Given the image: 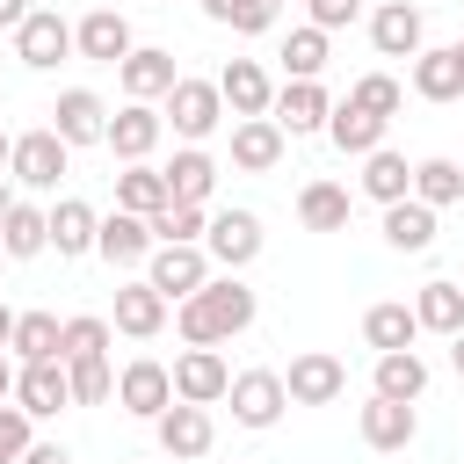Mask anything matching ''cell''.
Masks as SVG:
<instances>
[{
  "instance_id": "f5cc1de1",
  "label": "cell",
  "mask_w": 464,
  "mask_h": 464,
  "mask_svg": "<svg viewBox=\"0 0 464 464\" xmlns=\"http://www.w3.org/2000/svg\"><path fill=\"white\" fill-rule=\"evenodd\" d=\"M7 160H14V138H7V130H0V167H7Z\"/></svg>"
},
{
  "instance_id": "603a6c76",
  "label": "cell",
  "mask_w": 464,
  "mask_h": 464,
  "mask_svg": "<svg viewBox=\"0 0 464 464\" xmlns=\"http://www.w3.org/2000/svg\"><path fill=\"white\" fill-rule=\"evenodd\" d=\"M160 174H167V196H174V203H210V188H218V160H210L203 145H181Z\"/></svg>"
},
{
  "instance_id": "9a60e30c",
  "label": "cell",
  "mask_w": 464,
  "mask_h": 464,
  "mask_svg": "<svg viewBox=\"0 0 464 464\" xmlns=\"http://www.w3.org/2000/svg\"><path fill=\"white\" fill-rule=\"evenodd\" d=\"M326 116H334V94L319 80H283V94H276L283 138H312V130H326Z\"/></svg>"
},
{
  "instance_id": "60d3db41",
  "label": "cell",
  "mask_w": 464,
  "mask_h": 464,
  "mask_svg": "<svg viewBox=\"0 0 464 464\" xmlns=\"http://www.w3.org/2000/svg\"><path fill=\"white\" fill-rule=\"evenodd\" d=\"M348 102H355V109H370V116H384V123H392V116H399V102H406V87H399V80H392V72H362V80H355V87H348Z\"/></svg>"
},
{
  "instance_id": "b9f144b4",
  "label": "cell",
  "mask_w": 464,
  "mask_h": 464,
  "mask_svg": "<svg viewBox=\"0 0 464 464\" xmlns=\"http://www.w3.org/2000/svg\"><path fill=\"white\" fill-rule=\"evenodd\" d=\"M65 370H72V406H102V399H116L109 355H87V362H65Z\"/></svg>"
},
{
  "instance_id": "f1b7e54d",
  "label": "cell",
  "mask_w": 464,
  "mask_h": 464,
  "mask_svg": "<svg viewBox=\"0 0 464 464\" xmlns=\"http://www.w3.org/2000/svg\"><path fill=\"white\" fill-rule=\"evenodd\" d=\"M362 196H377L384 210H392V203H406V196H413V167H406V152L377 145V152L362 160Z\"/></svg>"
},
{
  "instance_id": "bcb514c9",
  "label": "cell",
  "mask_w": 464,
  "mask_h": 464,
  "mask_svg": "<svg viewBox=\"0 0 464 464\" xmlns=\"http://www.w3.org/2000/svg\"><path fill=\"white\" fill-rule=\"evenodd\" d=\"M22 464H72V457H65V442H29Z\"/></svg>"
},
{
  "instance_id": "4dcf8cb0",
  "label": "cell",
  "mask_w": 464,
  "mask_h": 464,
  "mask_svg": "<svg viewBox=\"0 0 464 464\" xmlns=\"http://www.w3.org/2000/svg\"><path fill=\"white\" fill-rule=\"evenodd\" d=\"M362 341H370L377 355H399V348H413V341H420V319H413V304H370V312H362Z\"/></svg>"
},
{
  "instance_id": "7dc6e473",
  "label": "cell",
  "mask_w": 464,
  "mask_h": 464,
  "mask_svg": "<svg viewBox=\"0 0 464 464\" xmlns=\"http://www.w3.org/2000/svg\"><path fill=\"white\" fill-rule=\"evenodd\" d=\"M29 14H36V7H29V0H0V29H22V22H29Z\"/></svg>"
},
{
  "instance_id": "681fc988",
  "label": "cell",
  "mask_w": 464,
  "mask_h": 464,
  "mask_svg": "<svg viewBox=\"0 0 464 464\" xmlns=\"http://www.w3.org/2000/svg\"><path fill=\"white\" fill-rule=\"evenodd\" d=\"M14 319H22V312H7V304H0V348L14 341Z\"/></svg>"
},
{
  "instance_id": "52a82bcc",
  "label": "cell",
  "mask_w": 464,
  "mask_h": 464,
  "mask_svg": "<svg viewBox=\"0 0 464 464\" xmlns=\"http://www.w3.org/2000/svg\"><path fill=\"white\" fill-rule=\"evenodd\" d=\"M14 58H22L29 72H51L58 58H72V22H65L58 7H36V14L14 29Z\"/></svg>"
},
{
  "instance_id": "83f0119b",
  "label": "cell",
  "mask_w": 464,
  "mask_h": 464,
  "mask_svg": "<svg viewBox=\"0 0 464 464\" xmlns=\"http://www.w3.org/2000/svg\"><path fill=\"white\" fill-rule=\"evenodd\" d=\"M413 428H420V420H413L406 399H377V392H370V406H362V442H370V450H406Z\"/></svg>"
},
{
  "instance_id": "f907efd6",
  "label": "cell",
  "mask_w": 464,
  "mask_h": 464,
  "mask_svg": "<svg viewBox=\"0 0 464 464\" xmlns=\"http://www.w3.org/2000/svg\"><path fill=\"white\" fill-rule=\"evenodd\" d=\"M14 399V370H7V355H0V406Z\"/></svg>"
},
{
  "instance_id": "ac0fdd59",
  "label": "cell",
  "mask_w": 464,
  "mask_h": 464,
  "mask_svg": "<svg viewBox=\"0 0 464 464\" xmlns=\"http://www.w3.org/2000/svg\"><path fill=\"white\" fill-rule=\"evenodd\" d=\"M420 36H428V22H420L413 0H384V7L370 14V44H377L384 58H420Z\"/></svg>"
},
{
  "instance_id": "2e32d148",
  "label": "cell",
  "mask_w": 464,
  "mask_h": 464,
  "mask_svg": "<svg viewBox=\"0 0 464 464\" xmlns=\"http://www.w3.org/2000/svg\"><path fill=\"white\" fill-rule=\"evenodd\" d=\"M51 130H58L65 145H109V109H102V94L65 87L58 109H51Z\"/></svg>"
},
{
  "instance_id": "db71d44e",
  "label": "cell",
  "mask_w": 464,
  "mask_h": 464,
  "mask_svg": "<svg viewBox=\"0 0 464 464\" xmlns=\"http://www.w3.org/2000/svg\"><path fill=\"white\" fill-rule=\"evenodd\" d=\"M7 210H14V196H7V188H0V225H7Z\"/></svg>"
},
{
  "instance_id": "6da1fadb",
  "label": "cell",
  "mask_w": 464,
  "mask_h": 464,
  "mask_svg": "<svg viewBox=\"0 0 464 464\" xmlns=\"http://www.w3.org/2000/svg\"><path fill=\"white\" fill-rule=\"evenodd\" d=\"M174 326H181L188 348H218V341H232V334L254 326V290H246L239 276H210V283L174 312Z\"/></svg>"
},
{
  "instance_id": "44dd1931",
  "label": "cell",
  "mask_w": 464,
  "mask_h": 464,
  "mask_svg": "<svg viewBox=\"0 0 464 464\" xmlns=\"http://www.w3.org/2000/svg\"><path fill=\"white\" fill-rule=\"evenodd\" d=\"M283 123L276 116H246V123H232V167L239 174H268L276 160H283Z\"/></svg>"
},
{
  "instance_id": "ba28073f",
  "label": "cell",
  "mask_w": 464,
  "mask_h": 464,
  "mask_svg": "<svg viewBox=\"0 0 464 464\" xmlns=\"http://www.w3.org/2000/svg\"><path fill=\"white\" fill-rule=\"evenodd\" d=\"M203 254H210L225 276H239V268L261 254V218H254V210H218L210 232H203Z\"/></svg>"
},
{
  "instance_id": "9c48e42d",
  "label": "cell",
  "mask_w": 464,
  "mask_h": 464,
  "mask_svg": "<svg viewBox=\"0 0 464 464\" xmlns=\"http://www.w3.org/2000/svg\"><path fill=\"white\" fill-rule=\"evenodd\" d=\"M225 392H232V370H225L218 348H181L174 355V399L181 406H218Z\"/></svg>"
},
{
  "instance_id": "7bdbcfd3",
  "label": "cell",
  "mask_w": 464,
  "mask_h": 464,
  "mask_svg": "<svg viewBox=\"0 0 464 464\" xmlns=\"http://www.w3.org/2000/svg\"><path fill=\"white\" fill-rule=\"evenodd\" d=\"M22 457H29V413L0 406V464H22Z\"/></svg>"
},
{
  "instance_id": "7c38bea8",
  "label": "cell",
  "mask_w": 464,
  "mask_h": 464,
  "mask_svg": "<svg viewBox=\"0 0 464 464\" xmlns=\"http://www.w3.org/2000/svg\"><path fill=\"white\" fill-rule=\"evenodd\" d=\"M72 51H80V58H94V65H123L138 44H130V22H123L116 7H94V14H80V22H72Z\"/></svg>"
},
{
  "instance_id": "ee69618b",
  "label": "cell",
  "mask_w": 464,
  "mask_h": 464,
  "mask_svg": "<svg viewBox=\"0 0 464 464\" xmlns=\"http://www.w3.org/2000/svg\"><path fill=\"white\" fill-rule=\"evenodd\" d=\"M276 7H283V0H239V7H232V29H239V36H261V29H276Z\"/></svg>"
},
{
  "instance_id": "ffe728a7",
  "label": "cell",
  "mask_w": 464,
  "mask_h": 464,
  "mask_svg": "<svg viewBox=\"0 0 464 464\" xmlns=\"http://www.w3.org/2000/svg\"><path fill=\"white\" fill-rule=\"evenodd\" d=\"M218 94H225V109L246 123V116H268L276 109V87H268V72L254 65V58H232L225 72H218Z\"/></svg>"
},
{
  "instance_id": "5bb4252c",
  "label": "cell",
  "mask_w": 464,
  "mask_h": 464,
  "mask_svg": "<svg viewBox=\"0 0 464 464\" xmlns=\"http://www.w3.org/2000/svg\"><path fill=\"white\" fill-rule=\"evenodd\" d=\"M116 80H123V94H130V102H167L181 72H174V51H160V44H138V51L116 65Z\"/></svg>"
},
{
  "instance_id": "f6af8a7d",
  "label": "cell",
  "mask_w": 464,
  "mask_h": 464,
  "mask_svg": "<svg viewBox=\"0 0 464 464\" xmlns=\"http://www.w3.org/2000/svg\"><path fill=\"white\" fill-rule=\"evenodd\" d=\"M312 7V29H348L362 14V0H304Z\"/></svg>"
},
{
  "instance_id": "f546056e",
  "label": "cell",
  "mask_w": 464,
  "mask_h": 464,
  "mask_svg": "<svg viewBox=\"0 0 464 464\" xmlns=\"http://www.w3.org/2000/svg\"><path fill=\"white\" fill-rule=\"evenodd\" d=\"M44 246H51V210L14 203V210H7V225H0V254H7V261H36Z\"/></svg>"
},
{
  "instance_id": "277c9868",
  "label": "cell",
  "mask_w": 464,
  "mask_h": 464,
  "mask_svg": "<svg viewBox=\"0 0 464 464\" xmlns=\"http://www.w3.org/2000/svg\"><path fill=\"white\" fill-rule=\"evenodd\" d=\"M145 283H152L167 304H188V297L210 283V254H203V246H152Z\"/></svg>"
},
{
  "instance_id": "1f68e13d",
  "label": "cell",
  "mask_w": 464,
  "mask_h": 464,
  "mask_svg": "<svg viewBox=\"0 0 464 464\" xmlns=\"http://www.w3.org/2000/svg\"><path fill=\"white\" fill-rule=\"evenodd\" d=\"M174 196H167V174L160 167H123L116 174V210H130V218H160Z\"/></svg>"
},
{
  "instance_id": "c3c4849f",
  "label": "cell",
  "mask_w": 464,
  "mask_h": 464,
  "mask_svg": "<svg viewBox=\"0 0 464 464\" xmlns=\"http://www.w3.org/2000/svg\"><path fill=\"white\" fill-rule=\"evenodd\" d=\"M232 7H239V0H203V14H210V22H232Z\"/></svg>"
},
{
  "instance_id": "816d5d0a",
  "label": "cell",
  "mask_w": 464,
  "mask_h": 464,
  "mask_svg": "<svg viewBox=\"0 0 464 464\" xmlns=\"http://www.w3.org/2000/svg\"><path fill=\"white\" fill-rule=\"evenodd\" d=\"M450 362H457V377H464V334H450Z\"/></svg>"
},
{
  "instance_id": "3957f363",
  "label": "cell",
  "mask_w": 464,
  "mask_h": 464,
  "mask_svg": "<svg viewBox=\"0 0 464 464\" xmlns=\"http://www.w3.org/2000/svg\"><path fill=\"white\" fill-rule=\"evenodd\" d=\"M283 392H290V406H334V399L348 392V362L326 355V348H304V355H290Z\"/></svg>"
},
{
  "instance_id": "484cf974",
  "label": "cell",
  "mask_w": 464,
  "mask_h": 464,
  "mask_svg": "<svg viewBox=\"0 0 464 464\" xmlns=\"http://www.w3.org/2000/svg\"><path fill=\"white\" fill-rule=\"evenodd\" d=\"M326 138H334V152H355V160H370V152L384 145V116H370V109H355V102H334V116H326Z\"/></svg>"
},
{
  "instance_id": "e575fe53",
  "label": "cell",
  "mask_w": 464,
  "mask_h": 464,
  "mask_svg": "<svg viewBox=\"0 0 464 464\" xmlns=\"http://www.w3.org/2000/svg\"><path fill=\"white\" fill-rule=\"evenodd\" d=\"M413 203H428V210L464 203V160H420L413 167Z\"/></svg>"
},
{
  "instance_id": "d6a6232c",
  "label": "cell",
  "mask_w": 464,
  "mask_h": 464,
  "mask_svg": "<svg viewBox=\"0 0 464 464\" xmlns=\"http://www.w3.org/2000/svg\"><path fill=\"white\" fill-rule=\"evenodd\" d=\"M384 246H399V254H428V246H435V210L413 203V196L392 203V210H384Z\"/></svg>"
},
{
  "instance_id": "d590c367",
  "label": "cell",
  "mask_w": 464,
  "mask_h": 464,
  "mask_svg": "<svg viewBox=\"0 0 464 464\" xmlns=\"http://www.w3.org/2000/svg\"><path fill=\"white\" fill-rule=\"evenodd\" d=\"M297 218H304L312 232H341V225H348V188H341V181H304Z\"/></svg>"
},
{
  "instance_id": "8fae6325",
  "label": "cell",
  "mask_w": 464,
  "mask_h": 464,
  "mask_svg": "<svg viewBox=\"0 0 464 464\" xmlns=\"http://www.w3.org/2000/svg\"><path fill=\"white\" fill-rule=\"evenodd\" d=\"M65 138L58 130H22L14 138V160H7V174L22 181V188H58V174H65Z\"/></svg>"
},
{
  "instance_id": "8992f818",
  "label": "cell",
  "mask_w": 464,
  "mask_h": 464,
  "mask_svg": "<svg viewBox=\"0 0 464 464\" xmlns=\"http://www.w3.org/2000/svg\"><path fill=\"white\" fill-rule=\"evenodd\" d=\"M225 399H232V420H239V428H276V420H283V406H290L283 370H239Z\"/></svg>"
},
{
  "instance_id": "9f6ffc18",
  "label": "cell",
  "mask_w": 464,
  "mask_h": 464,
  "mask_svg": "<svg viewBox=\"0 0 464 464\" xmlns=\"http://www.w3.org/2000/svg\"><path fill=\"white\" fill-rule=\"evenodd\" d=\"M130 464H145V457H130Z\"/></svg>"
},
{
  "instance_id": "4316f807",
  "label": "cell",
  "mask_w": 464,
  "mask_h": 464,
  "mask_svg": "<svg viewBox=\"0 0 464 464\" xmlns=\"http://www.w3.org/2000/svg\"><path fill=\"white\" fill-rule=\"evenodd\" d=\"M160 326H167V297H160L152 283H123V290H116V334L152 341Z\"/></svg>"
},
{
  "instance_id": "30bf717a",
  "label": "cell",
  "mask_w": 464,
  "mask_h": 464,
  "mask_svg": "<svg viewBox=\"0 0 464 464\" xmlns=\"http://www.w3.org/2000/svg\"><path fill=\"white\" fill-rule=\"evenodd\" d=\"M14 406H22L29 420L65 413V406H72V370H65V362H22V370H14Z\"/></svg>"
},
{
  "instance_id": "11a10c76",
  "label": "cell",
  "mask_w": 464,
  "mask_h": 464,
  "mask_svg": "<svg viewBox=\"0 0 464 464\" xmlns=\"http://www.w3.org/2000/svg\"><path fill=\"white\" fill-rule=\"evenodd\" d=\"M457 58H464V36H457Z\"/></svg>"
},
{
  "instance_id": "8d00e7d4",
  "label": "cell",
  "mask_w": 464,
  "mask_h": 464,
  "mask_svg": "<svg viewBox=\"0 0 464 464\" xmlns=\"http://www.w3.org/2000/svg\"><path fill=\"white\" fill-rule=\"evenodd\" d=\"M58 334H65V319H51V312H22L7 348H14L22 362H58Z\"/></svg>"
},
{
  "instance_id": "836d02e7",
  "label": "cell",
  "mask_w": 464,
  "mask_h": 464,
  "mask_svg": "<svg viewBox=\"0 0 464 464\" xmlns=\"http://www.w3.org/2000/svg\"><path fill=\"white\" fill-rule=\"evenodd\" d=\"M370 377H377V399H406V406H413V399L428 392V362H420L413 348H399V355H377V370H370Z\"/></svg>"
},
{
  "instance_id": "f35d334b",
  "label": "cell",
  "mask_w": 464,
  "mask_h": 464,
  "mask_svg": "<svg viewBox=\"0 0 464 464\" xmlns=\"http://www.w3.org/2000/svg\"><path fill=\"white\" fill-rule=\"evenodd\" d=\"M283 72L290 80H319L326 72V29H290V44H283Z\"/></svg>"
},
{
  "instance_id": "cb8c5ba5",
  "label": "cell",
  "mask_w": 464,
  "mask_h": 464,
  "mask_svg": "<svg viewBox=\"0 0 464 464\" xmlns=\"http://www.w3.org/2000/svg\"><path fill=\"white\" fill-rule=\"evenodd\" d=\"M413 94H420V102H457V94H464V58H457V44H435V51L413 58Z\"/></svg>"
},
{
  "instance_id": "4fadbf2b",
  "label": "cell",
  "mask_w": 464,
  "mask_h": 464,
  "mask_svg": "<svg viewBox=\"0 0 464 464\" xmlns=\"http://www.w3.org/2000/svg\"><path fill=\"white\" fill-rule=\"evenodd\" d=\"M160 130H167V116H160L152 102H123V109L109 116V152H116L123 167H145V152L160 145Z\"/></svg>"
},
{
  "instance_id": "7a4b0ae2",
  "label": "cell",
  "mask_w": 464,
  "mask_h": 464,
  "mask_svg": "<svg viewBox=\"0 0 464 464\" xmlns=\"http://www.w3.org/2000/svg\"><path fill=\"white\" fill-rule=\"evenodd\" d=\"M167 123H174V138H188V145H203L218 123H225V94H218V80H174V94H167V109H160Z\"/></svg>"
},
{
  "instance_id": "e0dca14e",
  "label": "cell",
  "mask_w": 464,
  "mask_h": 464,
  "mask_svg": "<svg viewBox=\"0 0 464 464\" xmlns=\"http://www.w3.org/2000/svg\"><path fill=\"white\" fill-rule=\"evenodd\" d=\"M152 218H130V210H109L102 218V239H94V254L109 261V268H138V261H152Z\"/></svg>"
},
{
  "instance_id": "5b68a950",
  "label": "cell",
  "mask_w": 464,
  "mask_h": 464,
  "mask_svg": "<svg viewBox=\"0 0 464 464\" xmlns=\"http://www.w3.org/2000/svg\"><path fill=\"white\" fill-rule=\"evenodd\" d=\"M116 406H123V413H138V420H160V413L174 406V370H167V362H152V355L123 362V370H116Z\"/></svg>"
},
{
  "instance_id": "74e56055",
  "label": "cell",
  "mask_w": 464,
  "mask_h": 464,
  "mask_svg": "<svg viewBox=\"0 0 464 464\" xmlns=\"http://www.w3.org/2000/svg\"><path fill=\"white\" fill-rule=\"evenodd\" d=\"M203 232H210L203 203H167V210L152 218V239H160V246H203Z\"/></svg>"
},
{
  "instance_id": "d6986e66",
  "label": "cell",
  "mask_w": 464,
  "mask_h": 464,
  "mask_svg": "<svg viewBox=\"0 0 464 464\" xmlns=\"http://www.w3.org/2000/svg\"><path fill=\"white\" fill-rule=\"evenodd\" d=\"M152 428H160V450H167L174 464H181V457H203V450L218 442V428H210V406H181V399H174V406H167Z\"/></svg>"
},
{
  "instance_id": "d4e9b609",
  "label": "cell",
  "mask_w": 464,
  "mask_h": 464,
  "mask_svg": "<svg viewBox=\"0 0 464 464\" xmlns=\"http://www.w3.org/2000/svg\"><path fill=\"white\" fill-rule=\"evenodd\" d=\"M413 319H420V334H464V283H450V276L420 283L413 290Z\"/></svg>"
},
{
  "instance_id": "7402d4cb",
  "label": "cell",
  "mask_w": 464,
  "mask_h": 464,
  "mask_svg": "<svg viewBox=\"0 0 464 464\" xmlns=\"http://www.w3.org/2000/svg\"><path fill=\"white\" fill-rule=\"evenodd\" d=\"M94 239H102V218H94V203H80V196H58V203H51V246H58V261H80V254H94Z\"/></svg>"
},
{
  "instance_id": "ab89813d",
  "label": "cell",
  "mask_w": 464,
  "mask_h": 464,
  "mask_svg": "<svg viewBox=\"0 0 464 464\" xmlns=\"http://www.w3.org/2000/svg\"><path fill=\"white\" fill-rule=\"evenodd\" d=\"M87 355H109V319H94V312L65 319V334H58V362H87Z\"/></svg>"
}]
</instances>
